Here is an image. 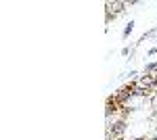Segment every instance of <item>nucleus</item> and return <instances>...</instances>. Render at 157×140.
Returning <instances> with one entry per match:
<instances>
[{"mask_svg": "<svg viewBox=\"0 0 157 140\" xmlns=\"http://www.w3.org/2000/svg\"><path fill=\"white\" fill-rule=\"evenodd\" d=\"M151 140H157V138H151Z\"/></svg>", "mask_w": 157, "mask_h": 140, "instance_id": "0eeeda50", "label": "nucleus"}, {"mask_svg": "<svg viewBox=\"0 0 157 140\" xmlns=\"http://www.w3.org/2000/svg\"><path fill=\"white\" fill-rule=\"evenodd\" d=\"M145 105H147V96L134 94L132 98H128V100L124 103V109H126V111H130V109H143Z\"/></svg>", "mask_w": 157, "mask_h": 140, "instance_id": "f257e3e1", "label": "nucleus"}, {"mask_svg": "<svg viewBox=\"0 0 157 140\" xmlns=\"http://www.w3.org/2000/svg\"><path fill=\"white\" fill-rule=\"evenodd\" d=\"M121 55H124V57H128V55H130V48H128V46L121 48Z\"/></svg>", "mask_w": 157, "mask_h": 140, "instance_id": "39448f33", "label": "nucleus"}, {"mask_svg": "<svg viewBox=\"0 0 157 140\" xmlns=\"http://www.w3.org/2000/svg\"><path fill=\"white\" fill-rule=\"evenodd\" d=\"M132 29H134V21H130V23L124 27V38H128V36L132 34Z\"/></svg>", "mask_w": 157, "mask_h": 140, "instance_id": "20e7f679", "label": "nucleus"}, {"mask_svg": "<svg viewBox=\"0 0 157 140\" xmlns=\"http://www.w3.org/2000/svg\"><path fill=\"white\" fill-rule=\"evenodd\" d=\"M126 6H128V2H117V0H115V2H107V4H105V9H107V19L120 15Z\"/></svg>", "mask_w": 157, "mask_h": 140, "instance_id": "f03ea898", "label": "nucleus"}, {"mask_svg": "<svg viewBox=\"0 0 157 140\" xmlns=\"http://www.w3.org/2000/svg\"><path fill=\"white\" fill-rule=\"evenodd\" d=\"M145 73H149V75L157 73V63H149V65H145Z\"/></svg>", "mask_w": 157, "mask_h": 140, "instance_id": "7ed1b4c3", "label": "nucleus"}, {"mask_svg": "<svg viewBox=\"0 0 157 140\" xmlns=\"http://www.w3.org/2000/svg\"><path fill=\"white\" fill-rule=\"evenodd\" d=\"M153 55H157V46H153L151 50H149V57H153Z\"/></svg>", "mask_w": 157, "mask_h": 140, "instance_id": "423d86ee", "label": "nucleus"}]
</instances>
